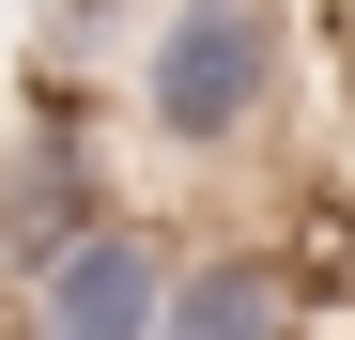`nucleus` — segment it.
I'll use <instances>...</instances> for the list:
<instances>
[{
  "instance_id": "f257e3e1",
  "label": "nucleus",
  "mask_w": 355,
  "mask_h": 340,
  "mask_svg": "<svg viewBox=\"0 0 355 340\" xmlns=\"http://www.w3.org/2000/svg\"><path fill=\"white\" fill-rule=\"evenodd\" d=\"M293 78H309L293 0H155L108 62V124L170 186H232L293 139Z\"/></svg>"
},
{
  "instance_id": "f03ea898",
  "label": "nucleus",
  "mask_w": 355,
  "mask_h": 340,
  "mask_svg": "<svg viewBox=\"0 0 355 340\" xmlns=\"http://www.w3.org/2000/svg\"><path fill=\"white\" fill-rule=\"evenodd\" d=\"M124 124H108L93 78H31V108L0 124V294H31L46 263H62L108 201H124Z\"/></svg>"
},
{
  "instance_id": "7ed1b4c3",
  "label": "nucleus",
  "mask_w": 355,
  "mask_h": 340,
  "mask_svg": "<svg viewBox=\"0 0 355 340\" xmlns=\"http://www.w3.org/2000/svg\"><path fill=\"white\" fill-rule=\"evenodd\" d=\"M170 278H186V216L108 201L93 232L16 294V340H155V325H170Z\"/></svg>"
},
{
  "instance_id": "20e7f679",
  "label": "nucleus",
  "mask_w": 355,
  "mask_h": 340,
  "mask_svg": "<svg viewBox=\"0 0 355 340\" xmlns=\"http://www.w3.org/2000/svg\"><path fill=\"white\" fill-rule=\"evenodd\" d=\"M324 263L293 248V232H186V278H170V325L155 340H324Z\"/></svg>"
}]
</instances>
